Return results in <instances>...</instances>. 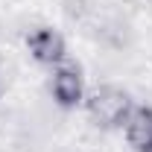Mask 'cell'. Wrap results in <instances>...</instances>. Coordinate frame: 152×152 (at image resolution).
Instances as JSON below:
<instances>
[{
    "label": "cell",
    "mask_w": 152,
    "mask_h": 152,
    "mask_svg": "<svg viewBox=\"0 0 152 152\" xmlns=\"http://www.w3.org/2000/svg\"><path fill=\"white\" fill-rule=\"evenodd\" d=\"M132 111V102H129V94L114 88V85H105V88H96L94 94L88 96V114L94 117L96 126H120Z\"/></svg>",
    "instance_id": "1"
},
{
    "label": "cell",
    "mask_w": 152,
    "mask_h": 152,
    "mask_svg": "<svg viewBox=\"0 0 152 152\" xmlns=\"http://www.w3.org/2000/svg\"><path fill=\"white\" fill-rule=\"evenodd\" d=\"M29 53L41 64H58L64 58V38L50 26H38L29 35Z\"/></svg>",
    "instance_id": "2"
},
{
    "label": "cell",
    "mask_w": 152,
    "mask_h": 152,
    "mask_svg": "<svg viewBox=\"0 0 152 152\" xmlns=\"http://www.w3.org/2000/svg\"><path fill=\"white\" fill-rule=\"evenodd\" d=\"M82 91H85V88H82V73H79V67L64 64V67H58L56 73H53V96H56L58 105H64V108L79 105Z\"/></svg>",
    "instance_id": "3"
},
{
    "label": "cell",
    "mask_w": 152,
    "mask_h": 152,
    "mask_svg": "<svg viewBox=\"0 0 152 152\" xmlns=\"http://www.w3.org/2000/svg\"><path fill=\"white\" fill-rule=\"evenodd\" d=\"M123 126H126V140L137 152L152 146V108H132Z\"/></svg>",
    "instance_id": "4"
},
{
    "label": "cell",
    "mask_w": 152,
    "mask_h": 152,
    "mask_svg": "<svg viewBox=\"0 0 152 152\" xmlns=\"http://www.w3.org/2000/svg\"><path fill=\"white\" fill-rule=\"evenodd\" d=\"M143 152H152V146H149V149H143Z\"/></svg>",
    "instance_id": "5"
}]
</instances>
